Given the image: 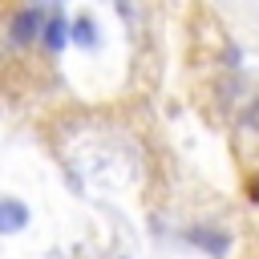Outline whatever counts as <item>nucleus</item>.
Listing matches in <instances>:
<instances>
[{"mask_svg": "<svg viewBox=\"0 0 259 259\" xmlns=\"http://www.w3.org/2000/svg\"><path fill=\"white\" fill-rule=\"evenodd\" d=\"M8 32H12V40H16V45H28V40H36V36L45 32V12H40V8H20V12L12 16Z\"/></svg>", "mask_w": 259, "mask_h": 259, "instance_id": "1", "label": "nucleus"}, {"mask_svg": "<svg viewBox=\"0 0 259 259\" xmlns=\"http://www.w3.org/2000/svg\"><path fill=\"white\" fill-rule=\"evenodd\" d=\"M28 227V206L16 198H0V235H16Z\"/></svg>", "mask_w": 259, "mask_h": 259, "instance_id": "2", "label": "nucleus"}, {"mask_svg": "<svg viewBox=\"0 0 259 259\" xmlns=\"http://www.w3.org/2000/svg\"><path fill=\"white\" fill-rule=\"evenodd\" d=\"M186 239H190V243H198V247H206L214 259H223V255H227V243H231L223 231H210V227H190V231H186Z\"/></svg>", "mask_w": 259, "mask_h": 259, "instance_id": "3", "label": "nucleus"}, {"mask_svg": "<svg viewBox=\"0 0 259 259\" xmlns=\"http://www.w3.org/2000/svg\"><path fill=\"white\" fill-rule=\"evenodd\" d=\"M40 40H45L53 53H57V49H65V40H69V24H65V16H61V12H53V20L45 24V36H40Z\"/></svg>", "mask_w": 259, "mask_h": 259, "instance_id": "4", "label": "nucleus"}, {"mask_svg": "<svg viewBox=\"0 0 259 259\" xmlns=\"http://www.w3.org/2000/svg\"><path fill=\"white\" fill-rule=\"evenodd\" d=\"M73 40H77V45H93V40H97L89 16H77V20H73Z\"/></svg>", "mask_w": 259, "mask_h": 259, "instance_id": "5", "label": "nucleus"}, {"mask_svg": "<svg viewBox=\"0 0 259 259\" xmlns=\"http://www.w3.org/2000/svg\"><path fill=\"white\" fill-rule=\"evenodd\" d=\"M243 125H247V130H259V101H255V105L243 113Z\"/></svg>", "mask_w": 259, "mask_h": 259, "instance_id": "6", "label": "nucleus"}]
</instances>
